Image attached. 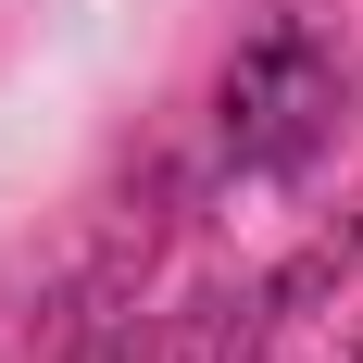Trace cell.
Wrapping results in <instances>:
<instances>
[{"instance_id":"6da1fadb","label":"cell","mask_w":363,"mask_h":363,"mask_svg":"<svg viewBox=\"0 0 363 363\" xmlns=\"http://www.w3.org/2000/svg\"><path fill=\"white\" fill-rule=\"evenodd\" d=\"M213 138L238 176H301L313 150L338 138V50L301 13L238 38V63H225V101H213Z\"/></svg>"}]
</instances>
